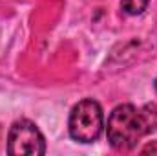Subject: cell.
I'll return each mask as SVG.
<instances>
[{
  "label": "cell",
  "mask_w": 157,
  "mask_h": 156,
  "mask_svg": "<svg viewBox=\"0 0 157 156\" xmlns=\"http://www.w3.org/2000/svg\"><path fill=\"white\" fill-rule=\"evenodd\" d=\"M157 129V107L148 103L141 109L133 105H119L108 117V142L117 151L133 149L144 136Z\"/></svg>",
  "instance_id": "obj_1"
},
{
  "label": "cell",
  "mask_w": 157,
  "mask_h": 156,
  "mask_svg": "<svg viewBox=\"0 0 157 156\" xmlns=\"http://www.w3.org/2000/svg\"><path fill=\"white\" fill-rule=\"evenodd\" d=\"M104 127V114L95 99H82L70 114V136L78 143H93Z\"/></svg>",
  "instance_id": "obj_2"
},
{
  "label": "cell",
  "mask_w": 157,
  "mask_h": 156,
  "mask_svg": "<svg viewBox=\"0 0 157 156\" xmlns=\"http://www.w3.org/2000/svg\"><path fill=\"white\" fill-rule=\"evenodd\" d=\"M7 153L11 156H40L46 153V142L39 127L29 119H18L7 134Z\"/></svg>",
  "instance_id": "obj_3"
},
{
  "label": "cell",
  "mask_w": 157,
  "mask_h": 156,
  "mask_svg": "<svg viewBox=\"0 0 157 156\" xmlns=\"http://www.w3.org/2000/svg\"><path fill=\"white\" fill-rule=\"evenodd\" d=\"M150 0H121V7L126 15H139L146 9Z\"/></svg>",
  "instance_id": "obj_4"
},
{
  "label": "cell",
  "mask_w": 157,
  "mask_h": 156,
  "mask_svg": "<svg viewBox=\"0 0 157 156\" xmlns=\"http://www.w3.org/2000/svg\"><path fill=\"white\" fill-rule=\"evenodd\" d=\"M146 153L155 154V153H157V143H155V145H148V147H144V149H143V154H146Z\"/></svg>",
  "instance_id": "obj_5"
},
{
  "label": "cell",
  "mask_w": 157,
  "mask_h": 156,
  "mask_svg": "<svg viewBox=\"0 0 157 156\" xmlns=\"http://www.w3.org/2000/svg\"><path fill=\"white\" fill-rule=\"evenodd\" d=\"M155 90H157V79H155Z\"/></svg>",
  "instance_id": "obj_6"
}]
</instances>
